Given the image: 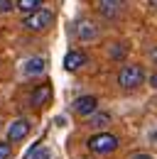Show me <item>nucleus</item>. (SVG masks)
<instances>
[{
    "mask_svg": "<svg viewBox=\"0 0 157 159\" xmlns=\"http://www.w3.org/2000/svg\"><path fill=\"white\" fill-rule=\"evenodd\" d=\"M142 81H145V71H142L140 64H123V69L118 71V83H120V88H125V91L137 88Z\"/></svg>",
    "mask_w": 157,
    "mask_h": 159,
    "instance_id": "obj_1",
    "label": "nucleus"
},
{
    "mask_svg": "<svg viewBox=\"0 0 157 159\" xmlns=\"http://www.w3.org/2000/svg\"><path fill=\"white\" fill-rule=\"evenodd\" d=\"M86 147H88L93 154H111V152L118 149V137L111 135V132H96V135L88 137Z\"/></svg>",
    "mask_w": 157,
    "mask_h": 159,
    "instance_id": "obj_2",
    "label": "nucleus"
},
{
    "mask_svg": "<svg viewBox=\"0 0 157 159\" xmlns=\"http://www.w3.org/2000/svg\"><path fill=\"white\" fill-rule=\"evenodd\" d=\"M54 20V12L52 10H47V7H39L37 12H32V15H25V30H30V32H42V30H47L49 25Z\"/></svg>",
    "mask_w": 157,
    "mask_h": 159,
    "instance_id": "obj_3",
    "label": "nucleus"
},
{
    "mask_svg": "<svg viewBox=\"0 0 157 159\" xmlns=\"http://www.w3.org/2000/svg\"><path fill=\"white\" fill-rule=\"evenodd\" d=\"M74 34H76V39H81V42H91V39L98 37V25L93 20L81 17V20H76V25H74Z\"/></svg>",
    "mask_w": 157,
    "mask_h": 159,
    "instance_id": "obj_4",
    "label": "nucleus"
},
{
    "mask_svg": "<svg viewBox=\"0 0 157 159\" xmlns=\"http://www.w3.org/2000/svg\"><path fill=\"white\" fill-rule=\"evenodd\" d=\"M125 10V0H98V12L106 20H118Z\"/></svg>",
    "mask_w": 157,
    "mask_h": 159,
    "instance_id": "obj_5",
    "label": "nucleus"
},
{
    "mask_svg": "<svg viewBox=\"0 0 157 159\" xmlns=\"http://www.w3.org/2000/svg\"><path fill=\"white\" fill-rule=\"evenodd\" d=\"M27 135H30V120L17 118L7 125V142H20V139H25Z\"/></svg>",
    "mask_w": 157,
    "mask_h": 159,
    "instance_id": "obj_6",
    "label": "nucleus"
},
{
    "mask_svg": "<svg viewBox=\"0 0 157 159\" xmlns=\"http://www.w3.org/2000/svg\"><path fill=\"white\" fill-rule=\"evenodd\" d=\"M74 110H76V115L91 118V115H96V110H98V98L96 96H81L74 103Z\"/></svg>",
    "mask_w": 157,
    "mask_h": 159,
    "instance_id": "obj_7",
    "label": "nucleus"
},
{
    "mask_svg": "<svg viewBox=\"0 0 157 159\" xmlns=\"http://www.w3.org/2000/svg\"><path fill=\"white\" fill-rule=\"evenodd\" d=\"M49 98H52V86H49V83H39L37 88L32 91V96H30V105L39 108V105H44Z\"/></svg>",
    "mask_w": 157,
    "mask_h": 159,
    "instance_id": "obj_8",
    "label": "nucleus"
},
{
    "mask_svg": "<svg viewBox=\"0 0 157 159\" xmlns=\"http://www.w3.org/2000/svg\"><path fill=\"white\" fill-rule=\"evenodd\" d=\"M86 64V54L81 52V49H71L69 54H66V59H64V66H66V71H76Z\"/></svg>",
    "mask_w": 157,
    "mask_h": 159,
    "instance_id": "obj_9",
    "label": "nucleus"
},
{
    "mask_svg": "<svg viewBox=\"0 0 157 159\" xmlns=\"http://www.w3.org/2000/svg\"><path fill=\"white\" fill-rule=\"evenodd\" d=\"M44 66H47V64H44L42 57H32V59L25 61V74H27V76H39V74L44 71Z\"/></svg>",
    "mask_w": 157,
    "mask_h": 159,
    "instance_id": "obj_10",
    "label": "nucleus"
},
{
    "mask_svg": "<svg viewBox=\"0 0 157 159\" xmlns=\"http://www.w3.org/2000/svg\"><path fill=\"white\" fill-rule=\"evenodd\" d=\"M44 0H17V10L20 12H25V15H32V12H37L39 5H42Z\"/></svg>",
    "mask_w": 157,
    "mask_h": 159,
    "instance_id": "obj_11",
    "label": "nucleus"
},
{
    "mask_svg": "<svg viewBox=\"0 0 157 159\" xmlns=\"http://www.w3.org/2000/svg\"><path fill=\"white\" fill-rule=\"evenodd\" d=\"M108 122H111V115H108V113H96V115L88 118V125H91V127H106Z\"/></svg>",
    "mask_w": 157,
    "mask_h": 159,
    "instance_id": "obj_12",
    "label": "nucleus"
},
{
    "mask_svg": "<svg viewBox=\"0 0 157 159\" xmlns=\"http://www.w3.org/2000/svg\"><path fill=\"white\" fill-rule=\"evenodd\" d=\"M27 159H52V154H49L47 149H42V147H35V149L27 154Z\"/></svg>",
    "mask_w": 157,
    "mask_h": 159,
    "instance_id": "obj_13",
    "label": "nucleus"
},
{
    "mask_svg": "<svg viewBox=\"0 0 157 159\" xmlns=\"http://www.w3.org/2000/svg\"><path fill=\"white\" fill-rule=\"evenodd\" d=\"M10 157H12V144L7 139H2L0 142V159H10Z\"/></svg>",
    "mask_w": 157,
    "mask_h": 159,
    "instance_id": "obj_14",
    "label": "nucleus"
},
{
    "mask_svg": "<svg viewBox=\"0 0 157 159\" xmlns=\"http://www.w3.org/2000/svg\"><path fill=\"white\" fill-rule=\"evenodd\" d=\"M12 12V0H0V15Z\"/></svg>",
    "mask_w": 157,
    "mask_h": 159,
    "instance_id": "obj_15",
    "label": "nucleus"
},
{
    "mask_svg": "<svg viewBox=\"0 0 157 159\" xmlns=\"http://www.w3.org/2000/svg\"><path fill=\"white\" fill-rule=\"evenodd\" d=\"M133 159H152V157L145 154V152H137V154H133Z\"/></svg>",
    "mask_w": 157,
    "mask_h": 159,
    "instance_id": "obj_16",
    "label": "nucleus"
},
{
    "mask_svg": "<svg viewBox=\"0 0 157 159\" xmlns=\"http://www.w3.org/2000/svg\"><path fill=\"white\" fill-rule=\"evenodd\" d=\"M150 59H152V64H157V47H152V52H150Z\"/></svg>",
    "mask_w": 157,
    "mask_h": 159,
    "instance_id": "obj_17",
    "label": "nucleus"
},
{
    "mask_svg": "<svg viewBox=\"0 0 157 159\" xmlns=\"http://www.w3.org/2000/svg\"><path fill=\"white\" fill-rule=\"evenodd\" d=\"M150 86H152V88H157V74H152V76H150Z\"/></svg>",
    "mask_w": 157,
    "mask_h": 159,
    "instance_id": "obj_18",
    "label": "nucleus"
},
{
    "mask_svg": "<svg viewBox=\"0 0 157 159\" xmlns=\"http://www.w3.org/2000/svg\"><path fill=\"white\" fill-rule=\"evenodd\" d=\"M150 5H152V7H157V0H150Z\"/></svg>",
    "mask_w": 157,
    "mask_h": 159,
    "instance_id": "obj_19",
    "label": "nucleus"
}]
</instances>
